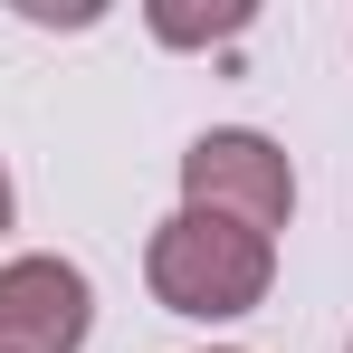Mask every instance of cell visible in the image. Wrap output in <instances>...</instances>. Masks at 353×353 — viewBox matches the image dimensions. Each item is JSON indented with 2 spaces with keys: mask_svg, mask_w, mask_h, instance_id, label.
<instances>
[{
  "mask_svg": "<svg viewBox=\"0 0 353 353\" xmlns=\"http://www.w3.org/2000/svg\"><path fill=\"white\" fill-rule=\"evenodd\" d=\"M153 29L191 48V39H230V29H248V10H210V19H181V10H153Z\"/></svg>",
  "mask_w": 353,
  "mask_h": 353,
  "instance_id": "4",
  "label": "cell"
},
{
  "mask_svg": "<svg viewBox=\"0 0 353 353\" xmlns=\"http://www.w3.org/2000/svg\"><path fill=\"white\" fill-rule=\"evenodd\" d=\"M143 277H153V305H172L191 325H230L248 305H268L277 287V239L239 230L220 210H172L153 248H143Z\"/></svg>",
  "mask_w": 353,
  "mask_h": 353,
  "instance_id": "1",
  "label": "cell"
},
{
  "mask_svg": "<svg viewBox=\"0 0 353 353\" xmlns=\"http://www.w3.org/2000/svg\"><path fill=\"white\" fill-rule=\"evenodd\" d=\"M181 210H220L239 230L277 239L296 210V172L287 153L268 143V134H248V124H210L191 153H181Z\"/></svg>",
  "mask_w": 353,
  "mask_h": 353,
  "instance_id": "2",
  "label": "cell"
},
{
  "mask_svg": "<svg viewBox=\"0 0 353 353\" xmlns=\"http://www.w3.org/2000/svg\"><path fill=\"white\" fill-rule=\"evenodd\" d=\"M96 325V287L67 258H10L0 268V353H77Z\"/></svg>",
  "mask_w": 353,
  "mask_h": 353,
  "instance_id": "3",
  "label": "cell"
},
{
  "mask_svg": "<svg viewBox=\"0 0 353 353\" xmlns=\"http://www.w3.org/2000/svg\"><path fill=\"white\" fill-rule=\"evenodd\" d=\"M10 220H19V191H10V172H0V230H10Z\"/></svg>",
  "mask_w": 353,
  "mask_h": 353,
  "instance_id": "5",
  "label": "cell"
}]
</instances>
